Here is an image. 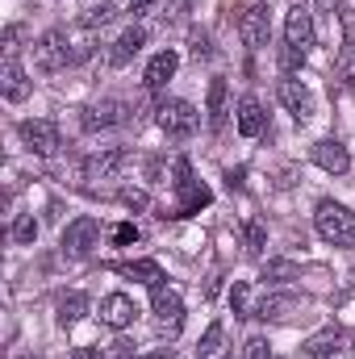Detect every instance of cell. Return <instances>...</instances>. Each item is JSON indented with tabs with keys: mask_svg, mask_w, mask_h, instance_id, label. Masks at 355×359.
Wrapping results in <instances>:
<instances>
[{
	"mask_svg": "<svg viewBox=\"0 0 355 359\" xmlns=\"http://www.w3.org/2000/svg\"><path fill=\"white\" fill-rule=\"evenodd\" d=\"M314 230H318V238L322 243H330V247H355V213L347 205H339V201H318V209H314Z\"/></svg>",
	"mask_w": 355,
	"mask_h": 359,
	"instance_id": "obj_1",
	"label": "cell"
},
{
	"mask_svg": "<svg viewBox=\"0 0 355 359\" xmlns=\"http://www.w3.org/2000/svg\"><path fill=\"white\" fill-rule=\"evenodd\" d=\"M155 121H159V130H163L168 138H192L196 126H201V113H196V104H188V100H180V96H168V100H159Z\"/></svg>",
	"mask_w": 355,
	"mask_h": 359,
	"instance_id": "obj_2",
	"label": "cell"
},
{
	"mask_svg": "<svg viewBox=\"0 0 355 359\" xmlns=\"http://www.w3.org/2000/svg\"><path fill=\"white\" fill-rule=\"evenodd\" d=\"M67 34L63 29H46L38 42H34V67L38 72H63L72 63V50H67Z\"/></svg>",
	"mask_w": 355,
	"mask_h": 359,
	"instance_id": "obj_3",
	"label": "cell"
},
{
	"mask_svg": "<svg viewBox=\"0 0 355 359\" xmlns=\"http://www.w3.org/2000/svg\"><path fill=\"white\" fill-rule=\"evenodd\" d=\"M17 134H21V142H25V151L29 155H55L59 147H63V138H59V126L55 121H46V117H29V121H21L17 126Z\"/></svg>",
	"mask_w": 355,
	"mask_h": 359,
	"instance_id": "obj_4",
	"label": "cell"
},
{
	"mask_svg": "<svg viewBox=\"0 0 355 359\" xmlns=\"http://www.w3.org/2000/svg\"><path fill=\"white\" fill-rule=\"evenodd\" d=\"M100 247V222L96 217H76L67 230H63V251L72 255V259H84Z\"/></svg>",
	"mask_w": 355,
	"mask_h": 359,
	"instance_id": "obj_5",
	"label": "cell"
},
{
	"mask_svg": "<svg viewBox=\"0 0 355 359\" xmlns=\"http://www.w3.org/2000/svg\"><path fill=\"white\" fill-rule=\"evenodd\" d=\"M151 313H155V322H159V330H168V334H176L180 322H184V301H180L176 288H151Z\"/></svg>",
	"mask_w": 355,
	"mask_h": 359,
	"instance_id": "obj_6",
	"label": "cell"
},
{
	"mask_svg": "<svg viewBox=\"0 0 355 359\" xmlns=\"http://www.w3.org/2000/svg\"><path fill=\"white\" fill-rule=\"evenodd\" d=\"M284 46H297V50L314 46V13L305 4H288V13H284Z\"/></svg>",
	"mask_w": 355,
	"mask_h": 359,
	"instance_id": "obj_7",
	"label": "cell"
},
{
	"mask_svg": "<svg viewBox=\"0 0 355 359\" xmlns=\"http://www.w3.org/2000/svg\"><path fill=\"white\" fill-rule=\"evenodd\" d=\"M314 163H318L326 176H347V172H351V155H347V147H343L339 138L314 142Z\"/></svg>",
	"mask_w": 355,
	"mask_h": 359,
	"instance_id": "obj_8",
	"label": "cell"
},
{
	"mask_svg": "<svg viewBox=\"0 0 355 359\" xmlns=\"http://www.w3.org/2000/svg\"><path fill=\"white\" fill-rule=\"evenodd\" d=\"M276 96H280V104H284L297 121H309V117H314V96H309V88H305L301 80H293V76L280 80V84H276Z\"/></svg>",
	"mask_w": 355,
	"mask_h": 359,
	"instance_id": "obj_9",
	"label": "cell"
},
{
	"mask_svg": "<svg viewBox=\"0 0 355 359\" xmlns=\"http://www.w3.org/2000/svg\"><path fill=\"white\" fill-rule=\"evenodd\" d=\"M239 38L251 46V50H260L267 46V38H272V21H267V4H251L247 13H243V21H239Z\"/></svg>",
	"mask_w": 355,
	"mask_h": 359,
	"instance_id": "obj_10",
	"label": "cell"
},
{
	"mask_svg": "<svg viewBox=\"0 0 355 359\" xmlns=\"http://www.w3.org/2000/svg\"><path fill=\"white\" fill-rule=\"evenodd\" d=\"M134 301L126 297V292H109V297H100V322L109 326V330H126V326H134Z\"/></svg>",
	"mask_w": 355,
	"mask_h": 359,
	"instance_id": "obj_11",
	"label": "cell"
},
{
	"mask_svg": "<svg viewBox=\"0 0 355 359\" xmlns=\"http://www.w3.org/2000/svg\"><path fill=\"white\" fill-rule=\"evenodd\" d=\"M126 121V104L121 100H100V104H88L84 113H80V126L96 134V130H109V126H121Z\"/></svg>",
	"mask_w": 355,
	"mask_h": 359,
	"instance_id": "obj_12",
	"label": "cell"
},
{
	"mask_svg": "<svg viewBox=\"0 0 355 359\" xmlns=\"http://www.w3.org/2000/svg\"><path fill=\"white\" fill-rule=\"evenodd\" d=\"M176 67H180V55L168 46V50H159L151 63H147V72H142V84H147V92H159L172 76H176Z\"/></svg>",
	"mask_w": 355,
	"mask_h": 359,
	"instance_id": "obj_13",
	"label": "cell"
},
{
	"mask_svg": "<svg viewBox=\"0 0 355 359\" xmlns=\"http://www.w3.org/2000/svg\"><path fill=\"white\" fill-rule=\"evenodd\" d=\"M113 271L126 276V280H134V284H147V288H159L168 280L155 259H126V264H113Z\"/></svg>",
	"mask_w": 355,
	"mask_h": 359,
	"instance_id": "obj_14",
	"label": "cell"
},
{
	"mask_svg": "<svg viewBox=\"0 0 355 359\" xmlns=\"http://www.w3.org/2000/svg\"><path fill=\"white\" fill-rule=\"evenodd\" d=\"M226 96H230V88H226V80L222 76H213L209 80V92H205V121H209V130H222L226 126Z\"/></svg>",
	"mask_w": 355,
	"mask_h": 359,
	"instance_id": "obj_15",
	"label": "cell"
},
{
	"mask_svg": "<svg viewBox=\"0 0 355 359\" xmlns=\"http://www.w3.org/2000/svg\"><path fill=\"white\" fill-rule=\"evenodd\" d=\"M142 46H147V29H142V25H130V29H121V38L113 42L109 63H113V67H126V63H130Z\"/></svg>",
	"mask_w": 355,
	"mask_h": 359,
	"instance_id": "obj_16",
	"label": "cell"
},
{
	"mask_svg": "<svg viewBox=\"0 0 355 359\" xmlns=\"http://www.w3.org/2000/svg\"><path fill=\"white\" fill-rule=\"evenodd\" d=\"M209 201H213L209 184L192 180V184H184V188H180V201H176V213H172V217H192V213H201Z\"/></svg>",
	"mask_w": 355,
	"mask_h": 359,
	"instance_id": "obj_17",
	"label": "cell"
},
{
	"mask_svg": "<svg viewBox=\"0 0 355 359\" xmlns=\"http://www.w3.org/2000/svg\"><path fill=\"white\" fill-rule=\"evenodd\" d=\"M0 92H4V100H25L29 96V80H25V67L17 63V59H4V72H0Z\"/></svg>",
	"mask_w": 355,
	"mask_h": 359,
	"instance_id": "obj_18",
	"label": "cell"
},
{
	"mask_svg": "<svg viewBox=\"0 0 355 359\" xmlns=\"http://www.w3.org/2000/svg\"><path fill=\"white\" fill-rule=\"evenodd\" d=\"M264 126H267L264 104H260L255 96H243V104H239V134H243V138H260Z\"/></svg>",
	"mask_w": 355,
	"mask_h": 359,
	"instance_id": "obj_19",
	"label": "cell"
},
{
	"mask_svg": "<svg viewBox=\"0 0 355 359\" xmlns=\"http://www.w3.org/2000/svg\"><path fill=\"white\" fill-rule=\"evenodd\" d=\"M126 151L121 147H109V151H100V155H92L88 159V180H113L121 168H126Z\"/></svg>",
	"mask_w": 355,
	"mask_h": 359,
	"instance_id": "obj_20",
	"label": "cell"
},
{
	"mask_svg": "<svg viewBox=\"0 0 355 359\" xmlns=\"http://www.w3.org/2000/svg\"><path fill=\"white\" fill-rule=\"evenodd\" d=\"M92 309V301L84 292H63L59 297V305H55V318H59V326H76V322H84Z\"/></svg>",
	"mask_w": 355,
	"mask_h": 359,
	"instance_id": "obj_21",
	"label": "cell"
},
{
	"mask_svg": "<svg viewBox=\"0 0 355 359\" xmlns=\"http://www.w3.org/2000/svg\"><path fill=\"white\" fill-rule=\"evenodd\" d=\"M339 347H343V330H339V326H322L314 339H305V355L309 359L339 355Z\"/></svg>",
	"mask_w": 355,
	"mask_h": 359,
	"instance_id": "obj_22",
	"label": "cell"
},
{
	"mask_svg": "<svg viewBox=\"0 0 355 359\" xmlns=\"http://www.w3.org/2000/svg\"><path fill=\"white\" fill-rule=\"evenodd\" d=\"M288 313H297V297H284V292L264 297L260 309H255V318H264V322H280V318H288Z\"/></svg>",
	"mask_w": 355,
	"mask_h": 359,
	"instance_id": "obj_23",
	"label": "cell"
},
{
	"mask_svg": "<svg viewBox=\"0 0 355 359\" xmlns=\"http://www.w3.org/2000/svg\"><path fill=\"white\" fill-rule=\"evenodd\" d=\"M243 247H247V255H264L267 226L260 222V217H247V222H243Z\"/></svg>",
	"mask_w": 355,
	"mask_h": 359,
	"instance_id": "obj_24",
	"label": "cell"
},
{
	"mask_svg": "<svg viewBox=\"0 0 355 359\" xmlns=\"http://www.w3.org/2000/svg\"><path fill=\"white\" fill-rule=\"evenodd\" d=\"M8 238H13L17 247H29V243L38 238V222H34V213H17L13 226H8Z\"/></svg>",
	"mask_w": 355,
	"mask_h": 359,
	"instance_id": "obj_25",
	"label": "cell"
},
{
	"mask_svg": "<svg viewBox=\"0 0 355 359\" xmlns=\"http://www.w3.org/2000/svg\"><path fill=\"white\" fill-rule=\"evenodd\" d=\"M264 280H272V284L297 280V264H293V259H267L264 264Z\"/></svg>",
	"mask_w": 355,
	"mask_h": 359,
	"instance_id": "obj_26",
	"label": "cell"
},
{
	"mask_svg": "<svg viewBox=\"0 0 355 359\" xmlns=\"http://www.w3.org/2000/svg\"><path fill=\"white\" fill-rule=\"evenodd\" d=\"M188 55L201 63V59H213V38L205 34V29H192L188 34Z\"/></svg>",
	"mask_w": 355,
	"mask_h": 359,
	"instance_id": "obj_27",
	"label": "cell"
},
{
	"mask_svg": "<svg viewBox=\"0 0 355 359\" xmlns=\"http://www.w3.org/2000/svg\"><path fill=\"white\" fill-rule=\"evenodd\" d=\"M251 284L247 280H234V288H230V309H234V318H247L251 309Z\"/></svg>",
	"mask_w": 355,
	"mask_h": 359,
	"instance_id": "obj_28",
	"label": "cell"
},
{
	"mask_svg": "<svg viewBox=\"0 0 355 359\" xmlns=\"http://www.w3.org/2000/svg\"><path fill=\"white\" fill-rule=\"evenodd\" d=\"M217 347H222V322H209L205 334H201V343H196V355L205 359V355H213Z\"/></svg>",
	"mask_w": 355,
	"mask_h": 359,
	"instance_id": "obj_29",
	"label": "cell"
},
{
	"mask_svg": "<svg viewBox=\"0 0 355 359\" xmlns=\"http://www.w3.org/2000/svg\"><path fill=\"white\" fill-rule=\"evenodd\" d=\"M117 201H121L126 209H147V205H151V196H147L142 188H121V192H117Z\"/></svg>",
	"mask_w": 355,
	"mask_h": 359,
	"instance_id": "obj_30",
	"label": "cell"
},
{
	"mask_svg": "<svg viewBox=\"0 0 355 359\" xmlns=\"http://www.w3.org/2000/svg\"><path fill=\"white\" fill-rule=\"evenodd\" d=\"M130 243H138V226H134V222L113 226V247H130Z\"/></svg>",
	"mask_w": 355,
	"mask_h": 359,
	"instance_id": "obj_31",
	"label": "cell"
},
{
	"mask_svg": "<svg viewBox=\"0 0 355 359\" xmlns=\"http://www.w3.org/2000/svg\"><path fill=\"white\" fill-rule=\"evenodd\" d=\"M280 63H284V72H301V67H305V50L284 46V50H280Z\"/></svg>",
	"mask_w": 355,
	"mask_h": 359,
	"instance_id": "obj_32",
	"label": "cell"
},
{
	"mask_svg": "<svg viewBox=\"0 0 355 359\" xmlns=\"http://www.w3.org/2000/svg\"><path fill=\"white\" fill-rule=\"evenodd\" d=\"M113 17H117V13H113V4H100V8H92V13H88V21H84V25H88V29H100V25H109Z\"/></svg>",
	"mask_w": 355,
	"mask_h": 359,
	"instance_id": "obj_33",
	"label": "cell"
},
{
	"mask_svg": "<svg viewBox=\"0 0 355 359\" xmlns=\"http://www.w3.org/2000/svg\"><path fill=\"white\" fill-rule=\"evenodd\" d=\"M184 184H192V168H188V159H176L172 163V188H184Z\"/></svg>",
	"mask_w": 355,
	"mask_h": 359,
	"instance_id": "obj_34",
	"label": "cell"
},
{
	"mask_svg": "<svg viewBox=\"0 0 355 359\" xmlns=\"http://www.w3.org/2000/svg\"><path fill=\"white\" fill-rule=\"evenodd\" d=\"M339 80H343L347 88H355V50H347V55L339 59Z\"/></svg>",
	"mask_w": 355,
	"mask_h": 359,
	"instance_id": "obj_35",
	"label": "cell"
},
{
	"mask_svg": "<svg viewBox=\"0 0 355 359\" xmlns=\"http://www.w3.org/2000/svg\"><path fill=\"white\" fill-rule=\"evenodd\" d=\"M247 359H272V351H267V339H247Z\"/></svg>",
	"mask_w": 355,
	"mask_h": 359,
	"instance_id": "obj_36",
	"label": "cell"
},
{
	"mask_svg": "<svg viewBox=\"0 0 355 359\" xmlns=\"http://www.w3.org/2000/svg\"><path fill=\"white\" fill-rule=\"evenodd\" d=\"M113 359H138V355H134V343H126V339H121V343H113Z\"/></svg>",
	"mask_w": 355,
	"mask_h": 359,
	"instance_id": "obj_37",
	"label": "cell"
},
{
	"mask_svg": "<svg viewBox=\"0 0 355 359\" xmlns=\"http://www.w3.org/2000/svg\"><path fill=\"white\" fill-rule=\"evenodd\" d=\"M130 13H155V0H130Z\"/></svg>",
	"mask_w": 355,
	"mask_h": 359,
	"instance_id": "obj_38",
	"label": "cell"
},
{
	"mask_svg": "<svg viewBox=\"0 0 355 359\" xmlns=\"http://www.w3.org/2000/svg\"><path fill=\"white\" fill-rule=\"evenodd\" d=\"M67 359H100V351L96 347H80V351H72Z\"/></svg>",
	"mask_w": 355,
	"mask_h": 359,
	"instance_id": "obj_39",
	"label": "cell"
},
{
	"mask_svg": "<svg viewBox=\"0 0 355 359\" xmlns=\"http://www.w3.org/2000/svg\"><path fill=\"white\" fill-rule=\"evenodd\" d=\"M172 355H176L172 347H159V351H151V355H138V359H172Z\"/></svg>",
	"mask_w": 355,
	"mask_h": 359,
	"instance_id": "obj_40",
	"label": "cell"
},
{
	"mask_svg": "<svg viewBox=\"0 0 355 359\" xmlns=\"http://www.w3.org/2000/svg\"><path fill=\"white\" fill-rule=\"evenodd\" d=\"M318 8H322V13H335V8H339V0H318Z\"/></svg>",
	"mask_w": 355,
	"mask_h": 359,
	"instance_id": "obj_41",
	"label": "cell"
},
{
	"mask_svg": "<svg viewBox=\"0 0 355 359\" xmlns=\"http://www.w3.org/2000/svg\"><path fill=\"white\" fill-rule=\"evenodd\" d=\"M322 359H343V355H322Z\"/></svg>",
	"mask_w": 355,
	"mask_h": 359,
	"instance_id": "obj_42",
	"label": "cell"
},
{
	"mask_svg": "<svg viewBox=\"0 0 355 359\" xmlns=\"http://www.w3.org/2000/svg\"><path fill=\"white\" fill-rule=\"evenodd\" d=\"M222 359H234V355H222Z\"/></svg>",
	"mask_w": 355,
	"mask_h": 359,
	"instance_id": "obj_43",
	"label": "cell"
}]
</instances>
